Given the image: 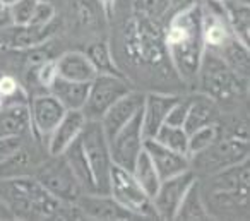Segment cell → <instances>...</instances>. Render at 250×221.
Segmentation results:
<instances>
[{"label":"cell","mask_w":250,"mask_h":221,"mask_svg":"<svg viewBox=\"0 0 250 221\" xmlns=\"http://www.w3.org/2000/svg\"><path fill=\"white\" fill-rule=\"evenodd\" d=\"M249 159V139L231 135L226 139H216L209 148L190 156V163H197L201 170L216 173L233 165Z\"/></svg>","instance_id":"obj_7"},{"label":"cell","mask_w":250,"mask_h":221,"mask_svg":"<svg viewBox=\"0 0 250 221\" xmlns=\"http://www.w3.org/2000/svg\"><path fill=\"white\" fill-rule=\"evenodd\" d=\"M144 134L141 124V113L136 115L127 125L120 129L115 135L108 139V149L113 165L125 170H132L137 156L144 149Z\"/></svg>","instance_id":"obj_9"},{"label":"cell","mask_w":250,"mask_h":221,"mask_svg":"<svg viewBox=\"0 0 250 221\" xmlns=\"http://www.w3.org/2000/svg\"><path fill=\"white\" fill-rule=\"evenodd\" d=\"M178 96L163 93L144 94L143 108H141V124H143L144 139H153L160 127L167 120L170 108L177 103Z\"/></svg>","instance_id":"obj_15"},{"label":"cell","mask_w":250,"mask_h":221,"mask_svg":"<svg viewBox=\"0 0 250 221\" xmlns=\"http://www.w3.org/2000/svg\"><path fill=\"white\" fill-rule=\"evenodd\" d=\"M144 149H146L147 156L153 161L161 180L190 170V158L188 156L177 151H171V149L165 148L163 144H160L154 139H146L144 141Z\"/></svg>","instance_id":"obj_16"},{"label":"cell","mask_w":250,"mask_h":221,"mask_svg":"<svg viewBox=\"0 0 250 221\" xmlns=\"http://www.w3.org/2000/svg\"><path fill=\"white\" fill-rule=\"evenodd\" d=\"M143 100H144V94L136 93V91H129V93L124 94L122 98H118V100L104 111L103 117L98 122L101 124V129H103L106 139L115 135L124 125H127L136 115L141 113Z\"/></svg>","instance_id":"obj_13"},{"label":"cell","mask_w":250,"mask_h":221,"mask_svg":"<svg viewBox=\"0 0 250 221\" xmlns=\"http://www.w3.org/2000/svg\"><path fill=\"white\" fill-rule=\"evenodd\" d=\"M216 117V107L214 100L206 94L202 96L188 98V108H187V117H185L184 129L188 132L195 131V129L202 127V125L212 124Z\"/></svg>","instance_id":"obj_23"},{"label":"cell","mask_w":250,"mask_h":221,"mask_svg":"<svg viewBox=\"0 0 250 221\" xmlns=\"http://www.w3.org/2000/svg\"><path fill=\"white\" fill-rule=\"evenodd\" d=\"M28 107H29V117H31L33 134L38 135L40 141L46 142L50 132L62 120L67 108L52 93L36 94V96H33L28 101Z\"/></svg>","instance_id":"obj_11"},{"label":"cell","mask_w":250,"mask_h":221,"mask_svg":"<svg viewBox=\"0 0 250 221\" xmlns=\"http://www.w3.org/2000/svg\"><path fill=\"white\" fill-rule=\"evenodd\" d=\"M153 139L160 142V144H163L165 148L171 149V151H177L188 156V134L184 127L163 124Z\"/></svg>","instance_id":"obj_26"},{"label":"cell","mask_w":250,"mask_h":221,"mask_svg":"<svg viewBox=\"0 0 250 221\" xmlns=\"http://www.w3.org/2000/svg\"><path fill=\"white\" fill-rule=\"evenodd\" d=\"M74 204L81 209L84 220H106V221L139 220L134 213H130L122 204H118L110 194L83 192Z\"/></svg>","instance_id":"obj_12"},{"label":"cell","mask_w":250,"mask_h":221,"mask_svg":"<svg viewBox=\"0 0 250 221\" xmlns=\"http://www.w3.org/2000/svg\"><path fill=\"white\" fill-rule=\"evenodd\" d=\"M225 16L228 26L231 29V35L240 43L249 46L250 42V11L249 2H240L238 4H228L225 9Z\"/></svg>","instance_id":"obj_24"},{"label":"cell","mask_w":250,"mask_h":221,"mask_svg":"<svg viewBox=\"0 0 250 221\" xmlns=\"http://www.w3.org/2000/svg\"><path fill=\"white\" fill-rule=\"evenodd\" d=\"M167 45L175 69L184 77L197 76L204 53L202 40V9L199 5L173 16L167 33Z\"/></svg>","instance_id":"obj_2"},{"label":"cell","mask_w":250,"mask_h":221,"mask_svg":"<svg viewBox=\"0 0 250 221\" xmlns=\"http://www.w3.org/2000/svg\"><path fill=\"white\" fill-rule=\"evenodd\" d=\"M57 72L63 79L77 81V83H91L98 76L93 62L87 53L83 52H67L55 60Z\"/></svg>","instance_id":"obj_19"},{"label":"cell","mask_w":250,"mask_h":221,"mask_svg":"<svg viewBox=\"0 0 250 221\" xmlns=\"http://www.w3.org/2000/svg\"><path fill=\"white\" fill-rule=\"evenodd\" d=\"M12 26H14V21H12L11 5L0 2V31H7Z\"/></svg>","instance_id":"obj_35"},{"label":"cell","mask_w":250,"mask_h":221,"mask_svg":"<svg viewBox=\"0 0 250 221\" xmlns=\"http://www.w3.org/2000/svg\"><path fill=\"white\" fill-rule=\"evenodd\" d=\"M132 91L125 77L111 76V74H98L89 83L86 103L83 107V113L87 120H100L103 113L124 94Z\"/></svg>","instance_id":"obj_8"},{"label":"cell","mask_w":250,"mask_h":221,"mask_svg":"<svg viewBox=\"0 0 250 221\" xmlns=\"http://www.w3.org/2000/svg\"><path fill=\"white\" fill-rule=\"evenodd\" d=\"M209 2H214V4H223V2H226V0H209Z\"/></svg>","instance_id":"obj_39"},{"label":"cell","mask_w":250,"mask_h":221,"mask_svg":"<svg viewBox=\"0 0 250 221\" xmlns=\"http://www.w3.org/2000/svg\"><path fill=\"white\" fill-rule=\"evenodd\" d=\"M0 2H4V4H7V5H12L14 2H18V0H0Z\"/></svg>","instance_id":"obj_38"},{"label":"cell","mask_w":250,"mask_h":221,"mask_svg":"<svg viewBox=\"0 0 250 221\" xmlns=\"http://www.w3.org/2000/svg\"><path fill=\"white\" fill-rule=\"evenodd\" d=\"M87 57H89V60L93 62L98 74H111V76L124 77V74H122V70L118 69V66L115 64L113 55H111L110 48H108V45L104 42L91 45L89 50H87Z\"/></svg>","instance_id":"obj_27"},{"label":"cell","mask_w":250,"mask_h":221,"mask_svg":"<svg viewBox=\"0 0 250 221\" xmlns=\"http://www.w3.org/2000/svg\"><path fill=\"white\" fill-rule=\"evenodd\" d=\"M35 72H36V81H38L43 88H46V89H48L50 84L59 77L55 60H45V62H40L38 66L35 67Z\"/></svg>","instance_id":"obj_32"},{"label":"cell","mask_w":250,"mask_h":221,"mask_svg":"<svg viewBox=\"0 0 250 221\" xmlns=\"http://www.w3.org/2000/svg\"><path fill=\"white\" fill-rule=\"evenodd\" d=\"M89 83H77V81L57 77L48 88V93H52L67 110H83L86 103Z\"/></svg>","instance_id":"obj_20"},{"label":"cell","mask_w":250,"mask_h":221,"mask_svg":"<svg viewBox=\"0 0 250 221\" xmlns=\"http://www.w3.org/2000/svg\"><path fill=\"white\" fill-rule=\"evenodd\" d=\"M209 218H211V213L208 211V206L204 202L201 183L197 178L185 192L173 220H209Z\"/></svg>","instance_id":"obj_22"},{"label":"cell","mask_w":250,"mask_h":221,"mask_svg":"<svg viewBox=\"0 0 250 221\" xmlns=\"http://www.w3.org/2000/svg\"><path fill=\"white\" fill-rule=\"evenodd\" d=\"M0 107H2V98H0Z\"/></svg>","instance_id":"obj_41"},{"label":"cell","mask_w":250,"mask_h":221,"mask_svg":"<svg viewBox=\"0 0 250 221\" xmlns=\"http://www.w3.org/2000/svg\"><path fill=\"white\" fill-rule=\"evenodd\" d=\"M108 194L137 218H158L151 196L137 183L129 170L117 165L111 166Z\"/></svg>","instance_id":"obj_6"},{"label":"cell","mask_w":250,"mask_h":221,"mask_svg":"<svg viewBox=\"0 0 250 221\" xmlns=\"http://www.w3.org/2000/svg\"><path fill=\"white\" fill-rule=\"evenodd\" d=\"M0 197L9 204L16 220H84L76 204L57 199L29 175L4 178L0 183Z\"/></svg>","instance_id":"obj_1"},{"label":"cell","mask_w":250,"mask_h":221,"mask_svg":"<svg viewBox=\"0 0 250 221\" xmlns=\"http://www.w3.org/2000/svg\"><path fill=\"white\" fill-rule=\"evenodd\" d=\"M130 173H132L134 178L137 180V183H139V185L143 187V189L146 190L151 197H153L154 192L158 190V187H160L161 178H160V175H158V172H156V168H154L151 158L147 156L146 149H143V153L137 156V159H136V163H134Z\"/></svg>","instance_id":"obj_25"},{"label":"cell","mask_w":250,"mask_h":221,"mask_svg":"<svg viewBox=\"0 0 250 221\" xmlns=\"http://www.w3.org/2000/svg\"><path fill=\"white\" fill-rule=\"evenodd\" d=\"M53 19H55V5H53V2H36L35 12H33V18L29 24L46 26V24H52Z\"/></svg>","instance_id":"obj_31"},{"label":"cell","mask_w":250,"mask_h":221,"mask_svg":"<svg viewBox=\"0 0 250 221\" xmlns=\"http://www.w3.org/2000/svg\"><path fill=\"white\" fill-rule=\"evenodd\" d=\"M219 134H221V132H219V127L216 122L202 125V127L188 132V158L197 155V153L204 151L206 148H209V146L219 137Z\"/></svg>","instance_id":"obj_28"},{"label":"cell","mask_w":250,"mask_h":221,"mask_svg":"<svg viewBox=\"0 0 250 221\" xmlns=\"http://www.w3.org/2000/svg\"><path fill=\"white\" fill-rule=\"evenodd\" d=\"M202 93L212 100L228 101L242 89V77L236 76L231 67L214 50H204L197 70Z\"/></svg>","instance_id":"obj_4"},{"label":"cell","mask_w":250,"mask_h":221,"mask_svg":"<svg viewBox=\"0 0 250 221\" xmlns=\"http://www.w3.org/2000/svg\"><path fill=\"white\" fill-rule=\"evenodd\" d=\"M11 38H9V46L14 50H31L35 46L45 43L50 36L55 31V24H46V26H12L7 29Z\"/></svg>","instance_id":"obj_21"},{"label":"cell","mask_w":250,"mask_h":221,"mask_svg":"<svg viewBox=\"0 0 250 221\" xmlns=\"http://www.w3.org/2000/svg\"><path fill=\"white\" fill-rule=\"evenodd\" d=\"M0 98H2V105L28 103L29 101L26 98L21 83L11 74H0Z\"/></svg>","instance_id":"obj_29"},{"label":"cell","mask_w":250,"mask_h":221,"mask_svg":"<svg viewBox=\"0 0 250 221\" xmlns=\"http://www.w3.org/2000/svg\"><path fill=\"white\" fill-rule=\"evenodd\" d=\"M24 144L22 137H2L0 139V163L5 161L16 149H19Z\"/></svg>","instance_id":"obj_34"},{"label":"cell","mask_w":250,"mask_h":221,"mask_svg":"<svg viewBox=\"0 0 250 221\" xmlns=\"http://www.w3.org/2000/svg\"><path fill=\"white\" fill-rule=\"evenodd\" d=\"M52 156V155H50ZM35 177L52 196L63 202H76L77 197L84 192L83 185L77 180L76 173L72 172L70 165L63 155L52 156L48 161L36 166Z\"/></svg>","instance_id":"obj_5"},{"label":"cell","mask_w":250,"mask_h":221,"mask_svg":"<svg viewBox=\"0 0 250 221\" xmlns=\"http://www.w3.org/2000/svg\"><path fill=\"white\" fill-rule=\"evenodd\" d=\"M36 2H38V0H18V2H14V4L11 5L14 26H24L31 22Z\"/></svg>","instance_id":"obj_30"},{"label":"cell","mask_w":250,"mask_h":221,"mask_svg":"<svg viewBox=\"0 0 250 221\" xmlns=\"http://www.w3.org/2000/svg\"><path fill=\"white\" fill-rule=\"evenodd\" d=\"M100 2H101V5H103L104 11L110 14L111 9H113V5H115V0H100Z\"/></svg>","instance_id":"obj_37"},{"label":"cell","mask_w":250,"mask_h":221,"mask_svg":"<svg viewBox=\"0 0 250 221\" xmlns=\"http://www.w3.org/2000/svg\"><path fill=\"white\" fill-rule=\"evenodd\" d=\"M202 9V40L208 50H219L229 38L231 29L226 21L225 11H214V7H201Z\"/></svg>","instance_id":"obj_18"},{"label":"cell","mask_w":250,"mask_h":221,"mask_svg":"<svg viewBox=\"0 0 250 221\" xmlns=\"http://www.w3.org/2000/svg\"><path fill=\"white\" fill-rule=\"evenodd\" d=\"M33 134L28 103H11L0 107V139L22 137Z\"/></svg>","instance_id":"obj_17"},{"label":"cell","mask_w":250,"mask_h":221,"mask_svg":"<svg viewBox=\"0 0 250 221\" xmlns=\"http://www.w3.org/2000/svg\"><path fill=\"white\" fill-rule=\"evenodd\" d=\"M77 144H79L81 155L89 172L93 192L108 194L113 161H111L110 149H108V139L100 122L87 120L81 135L77 137Z\"/></svg>","instance_id":"obj_3"},{"label":"cell","mask_w":250,"mask_h":221,"mask_svg":"<svg viewBox=\"0 0 250 221\" xmlns=\"http://www.w3.org/2000/svg\"><path fill=\"white\" fill-rule=\"evenodd\" d=\"M195 180H197V177H195V173L192 170H187V172H182L178 175L161 180L158 190L151 197L156 216L160 220H173L185 192Z\"/></svg>","instance_id":"obj_10"},{"label":"cell","mask_w":250,"mask_h":221,"mask_svg":"<svg viewBox=\"0 0 250 221\" xmlns=\"http://www.w3.org/2000/svg\"><path fill=\"white\" fill-rule=\"evenodd\" d=\"M86 122L87 118L81 110H67L62 120L57 124V127L50 132L48 139H46V148H48L50 155H63L67 148L77 141Z\"/></svg>","instance_id":"obj_14"},{"label":"cell","mask_w":250,"mask_h":221,"mask_svg":"<svg viewBox=\"0 0 250 221\" xmlns=\"http://www.w3.org/2000/svg\"><path fill=\"white\" fill-rule=\"evenodd\" d=\"M38 2H53V0H38Z\"/></svg>","instance_id":"obj_40"},{"label":"cell","mask_w":250,"mask_h":221,"mask_svg":"<svg viewBox=\"0 0 250 221\" xmlns=\"http://www.w3.org/2000/svg\"><path fill=\"white\" fill-rule=\"evenodd\" d=\"M187 108H188V100H182V98H178L177 103H175L173 107L170 108V111H168L165 124L175 125V127H184L185 117H187Z\"/></svg>","instance_id":"obj_33"},{"label":"cell","mask_w":250,"mask_h":221,"mask_svg":"<svg viewBox=\"0 0 250 221\" xmlns=\"http://www.w3.org/2000/svg\"><path fill=\"white\" fill-rule=\"evenodd\" d=\"M5 220H16V216L11 211V207H9V204L0 197V221H5Z\"/></svg>","instance_id":"obj_36"}]
</instances>
